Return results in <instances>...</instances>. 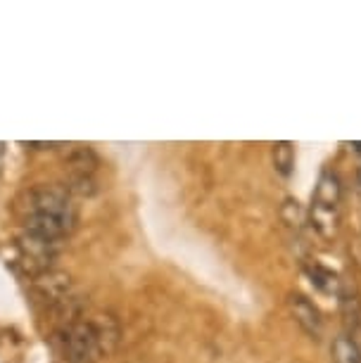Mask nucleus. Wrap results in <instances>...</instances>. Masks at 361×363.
I'll return each instance as SVG.
<instances>
[{
  "label": "nucleus",
  "instance_id": "f257e3e1",
  "mask_svg": "<svg viewBox=\"0 0 361 363\" xmlns=\"http://www.w3.org/2000/svg\"><path fill=\"white\" fill-rule=\"evenodd\" d=\"M340 207H343V183L338 174L326 171L316 183V190L311 195V207L306 214V221L311 223L321 238H333L340 225Z\"/></svg>",
  "mask_w": 361,
  "mask_h": 363
},
{
  "label": "nucleus",
  "instance_id": "f03ea898",
  "mask_svg": "<svg viewBox=\"0 0 361 363\" xmlns=\"http://www.w3.org/2000/svg\"><path fill=\"white\" fill-rule=\"evenodd\" d=\"M60 345H62V354L70 363H98L100 359H105L93 320L79 318L67 323L60 330Z\"/></svg>",
  "mask_w": 361,
  "mask_h": 363
},
{
  "label": "nucleus",
  "instance_id": "7ed1b4c3",
  "mask_svg": "<svg viewBox=\"0 0 361 363\" xmlns=\"http://www.w3.org/2000/svg\"><path fill=\"white\" fill-rule=\"evenodd\" d=\"M40 214L77 221V209H74L72 195L65 186H36L24 197V216Z\"/></svg>",
  "mask_w": 361,
  "mask_h": 363
},
{
  "label": "nucleus",
  "instance_id": "20e7f679",
  "mask_svg": "<svg viewBox=\"0 0 361 363\" xmlns=\"http://www.w3.org/2000/svg\"><path fill=\"white\" fill-rule=\"evenodd\" d=\"M288 309H290V316L295 318V323L302 328L311 340L323 337V330H326L323 316H321V311H318V306L306 297V294L290 292L288 294Z\"/></svg>",
  "mask_w": 361,
  "mask_h": 363
},
{
  "label": "nucleus",
  "instance_id": "39448f33",
  "mask_svg": "<svg viewBox=\"0 0 361 363\" xmlns=\"http://www.w3.org/2000/svg\"><path fill=\"white\" fill-rule=\"evenodd\" d=\"M33 290L40 299H45L48 304L60 306L62 301L72 297V278L70 273L57 271V269H45L38 271L33 276Z\"/></svg>",
  "mask_w": 361,
  "mask_h": 363
},
{
  "label": "nucleus",
  "instance_id": "423d86ee",
  "mask_svg": "<svg viewBox=\"0 0 361 363\" xmlns=\"http://www.w3.org/2000/svg\"><path fill=\"white\" fill-rule=\"evenodd\" d=\"M62 245H65V240L43 238V235H36V233H29V230H24L22 235H19V250H22L24 259L36 262L38 271L48 269V264L62 252Z\"/></svg>",
  "mask_w": 361,
  "mask_h": 363
},
{
  "label": "nucleus",
  "instance_id": "0eeeda50",
  "mask_svg": "<svg viewBox=\"0 0 361 363\" xmlns=\"http://www.w3.org/2000/svg\"><path fill=\"white\" fill-rule=\"evenodd\" d=\"M91 320H93L95 330H98V337H100V345H102L105 356L114 354V349H117L119 342H121V325H119L117 316L102 311V313H95Z\"/></svg>",
  "mask_w": 361,
  "mask_h": 363
},
{
  "label": "nucleus",
  "instance_id": "6e6552de",
  "mask_svg": "<svg viewBox=\"0 0 361 363\" xmlns=\"http://www.w3.org/2000/svg\"><path fill=\"white\" fill-rule=\"evenodd\" d=\"M65 164H70L72 174H93L98 169V155L91 147L77 145L65 155Z\"/></svg>",
  "mask_w": 361,
  "mask_h": 363
},
{
  "label": "nucleus",
  "instance_id": "1a4fd4ad",
  "mask_svg": "<svg viewBox=\"0 0 361 363\" xmlns=\"http://www.w3.org/2000/svg\"><path fill=\"white\" fill-rule=\"evenodd\" d=\"M333 363H361V347L345 330L333 340Z\"/></svg>",
  "mask_w": 361,
  "mask_h": 363
},
{
  "label": "nucleus",
  "instance_id": "9d476101",
  "mask_svg": "<svg viewBox=\"0 0 361 363\" xmlns=\"http://www.w3.org/2000/svg\"><path fill=\"white\" fill-rule=\"evenodd\" d=\"M271 157H274L276 174L283 176V178H290L292 169H295V145L288 140L274 143V147H271Z\"/></svg>",
  "mask_w": 361,
  "mask_h": 363
},
{
  "label": "nucleus",
  "instance_id": "9b49d317",
  "mask_svg": "<svg viewBox=\"0 0 361 363\" xmlns=\"http://www.w3.org/2000/svg\"><path fill=\"white\" fill-rule=\"evenodd\" d=\"M65 188L72 197H84V200H91L100 193V183L93 174H70Z\"/></svg>",
  "mask_w": 361,
  "mask_h": 363
},
{
  "label": "nucleus",
  "instance_id": "f8f14e48",
  "mask_svg": "<svg viewBox=\"0 0 361 363\" xmlns=\"http://www.w3.org/2000/svg\"><path fill=\"white\" fill-rule=\"evenodd\" d=\"M281 214H283V221L290 225L292 230L299 233L304 228V223H306V211L299 207V202L297 200H292V197H288V200L283 202V207H281Z\"/></svg>",
  "mask_w": 361,
  "mask_h": 363
},
{
  "label": "nucleus",
  "instance_id": "ddd939ff",
  "mask_svg": "<svg viewBox=\"0 0 361 363\" xmlns=\"http://www.w3.org/2000/svg\"><path fill=\"white\" fill-rule=\"evenodd\" d=\"M309 276H311V283H314L316 287H321L323 292H331L338 287V280L335 276H333L331 271L321 269V266H314V269H309Z\"/></svg>",
  "mask_w": 361,
  "mask_h": 363
},
{
  "label": "nucleus",
  "instance_id": "4468645a",
  "mask_svg": "<svg viewBox=\"0 0 361 363\" xmlns=\"http://www.w3.org/2000/svg\"><path fill=\"white\" fill-rule=\"evenodd\" d=\"M22 145L31 150H45V147H57L60 143H22Z\"/></svg>",
  "mask_w": 361,
  "mask_h": 363
},
{
  "label": "nucleus",
  "instance_id": "2eb2a0df",
  "mask_svg": "<svg viewBox=\"0 0 361 363\" xmlns=\"http://www.w3.org/2000/svg\"><path fill=\"white\" fill-rule=\"evenodd\" d=\"M352 150H354V152H359L361 155V143H352V145H350Z\"/></svg>",
  "mask_w": 361,
  "mask_h": 363
},
{
  "label": "nucleus",
  "instance_id": "dca6fc26",
  "mask_svg": "<svg viewBox=\"0 0 361 363\" xmlns=\"http://www.w3.org/2000/svg\"><path fill=\"white\" fill-rule=\"evenodd\" d=\"M357 183H359V186H361V164H359V167H357Z\"/></svg>",
  "mask_w": 361,
  "mask_h": 363
}]
</instances>
